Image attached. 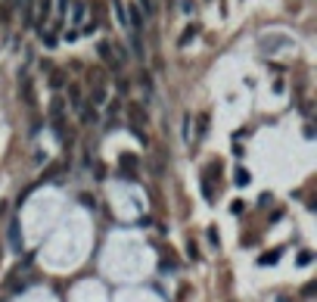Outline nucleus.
<instances>
[{"label": "nucleus", "instance_id": "obj_2", "mask_svg": "<svg viewBox=\"0 0 317 302\" xmlns=\"http://www.w3.org/2000/svg\"><path fill=\"white\" fill-rule=\"evenodd\" d=\"M118 172L125 181H137V156L134 153H122L118 156Z\"/></svg>", "mask_w": 317, "mask_h": 302}, {"label": "nucleus", "instance_id": "obj_8", "mask_svg": "<svg viewBox=\"0 0 317 302\" xmlns=\"http://www.w3.org/2000/svg\"><path fill=\"white\" fill-rule=\"evenodd\" d=\"M19 94H22V100H25L28 106H34V94H31V81H28V78L19 81Z\"/></svg>", "mask_w": 317, "mask_h": 302}, {"label": "nucleus", "instance_id": "obj_11", "mask_svg": "<svg viewBox=\"0 0 317 302\" xmlns=\"http://www.w3.org/2000/svg\"><path fill=\"white\" fill-rule=\"evenodd\" d=\"M196 122H199V131H196V140H205V134H209V115H199V119H196Z\"/></svg>", "mask_w": 317, "mask_h": 302}, {"label": "nucleus", "instance_id": "obj_4", "mask_svg": "<svg viewBox=\"0 0 317 302\" xmlns=\"http://www.w3.org/2000/svg\"><path fill=\"white\" fill-rule=\"evenodd\" d=\"M97 53H100V60L106 63V65H112V69H122V63L115 60V47L109 44V41H100V44H97Z\"/></svg>", "mask_w": 317, "mask_h": 302}, {"label": "nucleus", "instance_id": "obj_13", "mask_svg": "<svg viewBox=\"0 0 317 302\" xmlns=\"http://www.w3.org/2000/svg\"><path fill=\"white\" fill-rule=\"evenodd\" d=\"M280 253H283V249H271L268 256H261V259H258V265H277V259H280Z\"/></svg>", "mask_w": 317, "mask_h": 302}, {"label": "nucleus", "instance_id": "obj_14", "mask_svg": "<svg viewBox=\"0 0 317 302\" xmlns=\"http://www.w3.org/2000/svg\"><path fill=\"white\" fill-rule=\"evenodd\" d=\"M137 6L143 10V16H156V0H137Z\"/></svg>", "mask_w": 317, "mask_h": 302}, {"label": "nucleus", "instance_id": "obj_19", "mask_svg": "<svg viewBox=\"0 0 317 302\" xmlns=\"http://www.w3.org/2000/svg\"><path fill=\"white\" fill-rule=\"evenodd\" d=\"M302 293H305V296H314V293H317V283H308V287H305Z\"/></svg>", "mask_w": 317, "mask_h": 302}, {"label": "nucleus", "instance_id": "obj_15", "mask_svg": "<svg viewBox=\"0 0 317 302\" xmlns=\"http://www.w3.org/2000/svg\"><path fill=\"white\" fill-rule=\"evenodd\" d=\"M193 38H196V25H190V28L184 31V35H181V41H177V44H181V47H187V44H190Z\"/></svg>", "mask_w": 317, "mask_h": 302}, {"label": "nucleus", "instance_id": "obj_7", "mask_svg": "<svg viewBox=\"0 0 317 302\" xmlns=\"http://www.w3.org/2000/svg\"><path fill=\"white\" fill-rule=\"evenodd\" d=\"M112 13H115V22L122 25V28H127V10H125L122 0H115V3H112Z\"/></svg>", "mask_w": 317, "mask_h": 302}, {"label": "nucleus", "instance_id": "obj_1", "mask_svg": "<svg viewBox=\"0 0 317 302\" xmlns=\"http://www.w3.org/2000/svg\"><path fill=\"white\" fill-rule=\"evenodd\" d=\"M68 100H72V109H75V112H78V119L84 122V125H90L93 122V112H90V106L87 103H84V97H81V90L78 87H68Z\"/></svg>", "mask_w": 317, "mask_h": 302}, {"label": "nucleus", "instance_id": "obj_17", "mask_svg": "<svg viewBox=\"0 0 317 302\" xmlns=\"http://www.w3.org/2000/svg\"><path fill=\"white\" fill-rule=\"evenodd\" d=\"M50 87H53V90L63 87V75H59V72H53V78H50Z\"/></svg>", "mask_w": 317, "mask_h": 302}, {"label": "nucleus", "instance_id": "obj_16", "mask_svg": "<svg viewBox=\"0 0 317 302\" xmlns=\"http://www.w3.org/2000/svg\"><path fill=\"white\" fill-rule=\"evenodd\" d=\"M190 122H193L190 115H184V125H181V137L187 140V144H190Z\"/></svg>", "mask_w": 317, "mask_h": 302}, {"label": "nucleus", "instance_id": "obj_18", "mask_svg": "<svg viewBox=\"0 0 317 302\" xmlns=\"http://www.w3.org/2000/svg\"><path fill=\"white\" fill-rule=\"evenodd\" d=\"M298 265H311V253H302V256H298Z\"/></svg>", "mask_w": 317, "mask_h": 302}, {"label": "nucleus", "instance_id": "obj_6", "mask_svg": "<svg viewBox=\"0 0 317 302\" xmlns=\"http://www.w3.org/2000/svg\"><path fill=\"white\" fill-rule=\"evenodd\" d=\"M10 246L13 249H22V234H19V221H10Z\"/></svg>", "mask_w": 317, "mask_h": 302}, {"label": "nucleus", "instance_id": "obj_5", "mask_svg": "<svg viewBox=\"0 0 317 302\" xmlns=\"http://www.w3.org/2000/svg\"><path fill=\"white\" fill-rule=\"evenodd\" d=\"M84 16H87V3H84V0H75V6H72V25H75V31H78V25L84 22Z\"/></svg>", "mask_w": 317, "mask_h": 302}, {"label": "nucleus", "instance_id": "obj_3", "mask_svg": "<svg viewBox=\"0 0 317 302\" xmlns=\"http://www.w3.org/2000/svg\"><path fill=\"white\" fill-rule=\"evenodd\" d=\"M127 10V31H134V35H140V28H143V19H147V16H143V10L137 3H131V6H125Z\"/></svg>", "mask_w": 317, "mask_h": 302}, {"label": "nucleus", "instance_id": "obj_12", "mask_svg": "<svg viewBox=\"0 0 317 302\" xmlns=\"http://www.w3.org/2000/svg\"><path fill=\"white\" fill-rule=\"evenodd\" d=\"M50 13H56V19H63V16L68 13V0H56V3L50 6Z\"/></svg>", "mask_w": 317, "mask_h": 302}, {"label": "nucleus", "instance_id": "obj_9", "mask_svg": "<svg viewBox=\"0 0 317 302\" xmlns=\"http://www.w3.org/2000/svg\"><path fill=\"white\" fill-rule=\"evenodd\" d=\"M137 81H140L143 94H147V100H149V97H152V75H149V72H140V78H137Z\"/></svg>", "mask_w": 317, "mask_h": 302}, {"label": "nucleus", "instance_id": "obj_20", "mask_svg": "<svg viewBox=\"0 0 317 302\" xmlns=\"http://www.w3.org/2000/svg\"><path fill=\"white\" fill-rule=\"evenodd\" d=\"M3 3H6V0H3Z\"/></svg>", "mask_w": 317, "mask_h": 302}, {"label": "nucleus", "instance_id": "obj_10", "mask_svg": "<svg viewBox=\"0 0 317 302\" xmlns=\"http://www.w3.org/2000/svg\"><path fill=\"white\" fill-rule=\"evenodd\" d=\"M249 181H252V174L246 172V169H236V172H233V184H236V187H246Z\"/></svg>", "mask_w": 317, "mask_h": 302}]
</instances>
